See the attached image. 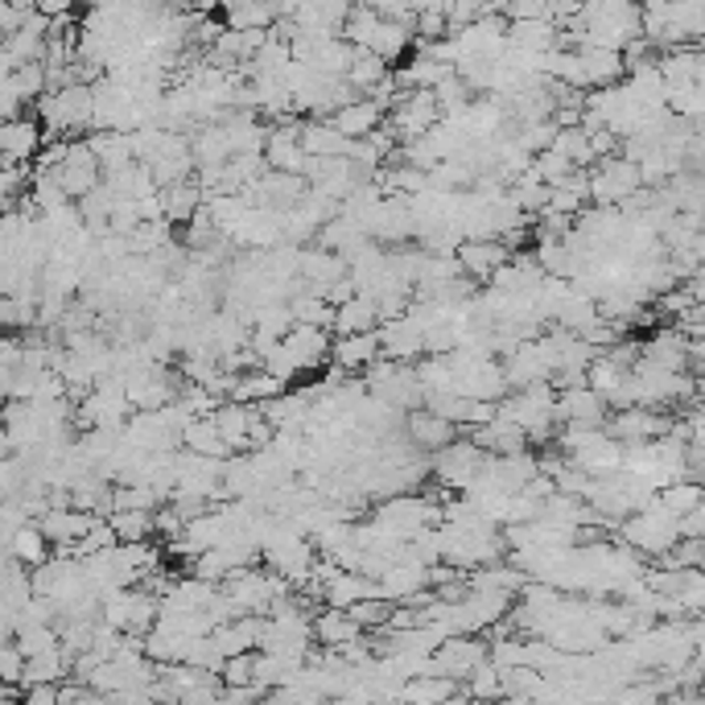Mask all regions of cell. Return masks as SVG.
I'll use <instances>...</instances> for the list:
<instances>
[{
    "instance_id": "8992f818",
    "label": "cell",
    "mask_w": 705,
    "mask_h": 705,
    "mask_svg": "<svg viewBox=\"0 0 705 705\" xmlns=\"http://www.w3.org/2000/svg\"><path fill=\"white\" fill-rule=\"evenodd\" d=\"M607 417H611V400L595 384L557 388V421L562 425H607Z\"/></svg>"
},
{
    "instance_id": "2e32d148",
    "label": "cell",
    "mask_w": 705,
    "mask_h": 705,
    "mask_svg": "<svg viewBox=\"0 0 705 705\" xmlns=\"http://www.w3.org/2000/svg\"><path fill=\"white\" fill-rule=\"evenodd\" d=\"M0 92H13L17 99L30 108V104H38V99L50 92V66L38 58V63H21V66H13V71H4Z\"/></svg>"
},
{
    "instance_id": "ffe728a7",
    "label": "cell",
    "mask_w": 705,
    "mask_h": 705,
    "mask_svg": "<svg viewBox=\"0 0 705 705\" xmlns=\"http://www.w3.org/2000/svg\"><path fill=\"white\" fill-rule=\"evenodd\" d=\"M400 697H408V702H450V697H467V693H462V681H458V676L421 673V676H408Z\"/></svg>"
},
{
    "instance_id": "5bb4252c",
    "label": "cell",
    "mask_w": 705,
    "mask_h": 705,
    "mask_svg": "<svg viewBox=\"0 0 705 705\" xmlns=\"http://www.w3.org/2000/svg\"><path fill=\"white\" fill-rule=\"evenodd\" d=\"M330 120L343 128L351 141H360V137H372V132H376V128L388 120V108H384V104H376L372 95H360L355 104L339 108L334 116H330Z\"/></svg>"
},
{
    "instance_id": "d4e9b609",
    "label": "cell",
    "mask_w": 705,
    "mask_h": 705,
    "mask_svg": "<svg viewBox=\"0 0 705 705\" xmlns=\"http://www.w3.org/2000/svg\"><path fill=\"white\" fill-rule=\"evenodd\" d=\"M413 42H417V30H413V25H405V21H384L376 33V42H372V50L392 66V63H400V58H408Z\"/></svg>"
},
{
    "instance_id": "7402d4cb",
    "label": "cell",
    "mask_w": 705,
    "mask_h": 705,
    "mask_svg": "<svg viewBox=\"0 0 705 705\" xmlns=\"http://www.w3.org/2000/svg\"><path fill=\"white\" fill-rule=\"evenodd\" d=\"M285 388H289V384H285L281 376H273L268 367H252V372H239L232 400H244V405H265V400H273V396H281Z\"/></svg>"
},
{
    "instance_id": "7c38bea8",
    "label": "cell",
    "mask_w": 705,
    "mask_h": 705,
    "mask_svg": "<svg viewBox=\"0 0 705 705\" xmlns=\"http://www.w3.org/2000/svg\"><path fill=\"white\" fill-rule=\"evenodd\" d=\"M360 635H367V631H363V623L346 607H322V611L313 615V640L322 643V648L339 652V648L355 643Z\"/></svg>"
},
{
    "instance_id": "484cf974",
    "label": "cell",
    "mask_w": 705,
    "mask_h": 705,
    "mask_svg": "<svg viewBox=\"0 0 705 705\" xmlns=\"http://www.w3.org/2000/svg\"><path fill=\"white\" fill-rule=\"evenodd\" d=\"M38 301L42 298H30V293H4V301H0V322L9 330H17V334H25V330H33L42 322Z\"/></svg>"
},
{
    "instance_id": "ba28073f",
    "label": "cell",
    "mask_w": 705,
    "mask_h": 705,
    "mask_svg": "<svg viewBox=\"0 0 705 705\" xmlns=\"http://www.w3.org/2000/svg\"><path fill=\"white\" fill-rule=\"evenodd\" d=\"M50 128L42 116H17V120H4L0 125V153L4 161H38L42 145H46Z\"/></svg>"
},
{
    "instance_id": "ac0fdd59",
    "label": "cell",
    "mask_w": 705,
    "mask_h": 705,
    "mask_svg": "<svg viewBox=\"0 0 705 705\" xmlns=\"http://www.w3.org/2000/svg\"><path fill=\"white\" fill-rule=\"evenodd\" d=\"M363 330H380V301L372 293H355L334 313V334H363Z\"/></svg>"
},
{
    "instance_id": "3957f363",
    "label": "cell",
    "mask_w": 705,
    "mask_h": 705,
    "mask_svg": "<svg viewBox=\"0 0 705 705\" xmlns=\"http://www.w3.org/2000/svg\"><path fill=\"white\" fill-rule=\"evenodd\" d=\"M483 462H487V450L483 446H474V441H450L446 450L429 458V470H434V479L446 487H455L458 495H467V487L483 474Z\"/></svg>"
},
{
    "instance_id": "1f68e13d",
    "label": "cell",
    "mask_w": 705,
    "mask_h": 705,
    "mask_svg": "<svg viewBox=\"0 0 705 705\" xmlns=\"http://www.w3.org/2000/svg\"><path fill=\"white\" fill-rule=\"evenodd\" d=\"M417 38H421V42L450 38V13H446V4H425V9H417Z\"/></svg>"
},
{
    "instance_id": "4316f807",
    "label": "cell",
    "mask_w": 705,
    "mask_h": 705,
    "mask_svg": "<svg viewBox=\"0 0 705 705\" xmlns=\"http://www.w3.org/2000/svg\"><path fill=\"white\" fill-rule=\"evenodd\" d=\"M111 524H116L120 541H153L157 508H120V512H111Z\"/></svg>"
},
{
    "instance_id": "e575fe53",
    "label": "cell",
    "mask_w": 705,
    "mask_h": 705,
    "mask_svg": "<svg viewBox=\"0 0 705 705\" xmlns=\"http://www.w3.org/2000/svg\"><path fill=\"white\" fill-rule=\"evenodd\" d=\"M38 9L46 17H66V13H75V0H38Z\"/></svg>"
},
{
    "instance_id": "44dd1931",
    "label": "cell",
    "mask_w": 705,
    "mask_h": 705,
    "mask_svg": "<svg viewBox=\"0 0 705 705\" xmlns=\"http://www.w3.org/2000/svg\"><path fill=\"white\" fill-rule=\"evenodd\" d=\"M9 553H13L17 562H25L30 569H38L42 562L54 557V545H50V536L42 533V524L30 520V524H21L13 536H9Z\"/></svg>"
},
{
    "instance_id": "4fadbf2b",
    "label": "cell",
    "mask_w": 705,
    "mask_h": 705,
    "mask_svg": "<svg viewBox=\"0 0 705 705\" xmlns=\"http://www.w3.org/2000/svg\"><path fill=\"white\" fill-rule=\"evenodd\" d=\"M508 42L516 50H533V54H548L562 50V25L553 17H528V21H508Z\"/></svg>"
},
{
    "instance_id": "83f0119b",
    "label": "cell",
    "mask_w": 705,
    "mask_h": 705,
    "mask_svg": "<svg viewBox=\"0 0 705 705\" xmlns=\"http://www.w3.org/2000/svg\"><path fill=\"white\" fill-rule=\"evenodd\" d=\"M462 693H467V697H479V702H495V697H503V669L495 660H483V664L462 681Z\"/></svg>"
},
{
    "instance_id": "f546056e",
    "label": "cell",
    "mask_w": 705,
    "mask_h": 705,
    "mask_svg": "<svg viewBox=\"0 0 705 705\" xmlns=\"http://www.w3.org/2000/svg\"><path fill=\"white\" fill-rule=\"evenodd\" d=\"M446 13H450V33H462L467 25L495 13V0H446Z\"/></svg>"
},
{
    "instance_id": "9a60e30c",
    "label": "cell",
    "mask_w": 705,
    "mask_h": 705,
    "mask_svg": "<svg viewBox=\"0 0 705 705\" xmlns=\"http://www.w3.org/2000/svg\"><path fill=\"white\" fill-rule=\"evenodd\" d=\"M301 145L310 157H339L351 149V137L330 116H310V120H301Z\"/></svg>"
},
{
    "instance_id": "d6a6232c",
    "label": "cell",
    "mask_w": 705,
    "mask_h": 705,
    "mask_svg": "<svg viewBox=\"0 0 705 705\" xmlns=\"http://www.w3.org/2000/svg\"><path fill=\"white\" fill-rule=\"evenodd\" d=\"M141 223H145V215H141V203H137V199H116V206H111V232L132 235Z\"/></svg>"
},
{
    "instance_id": "4dcf8cb0",
    "label": "cell",
    "mask_w": 705,
    "mask_h": 705,
    "mask_svg": "<svg viewBox=\"0 0 705 705\" xmlns=\"http://www.w3.org/2000/svg\"><path fill=\"white\" fill-rule=\"evenodd\" d=\"M533 165H536V173L545 178L548 186H562L569 173L581 170V165H574V161H569V157L562 153V149H541V153L533 157Z\"/></svg>"
},
{
    "instance_id": "603a6c76",
    "label": "cell",
    "mask_w": 705,
    "mask_h": 705,
    "mask_svg": "<svg viewBox=\"0 0 705 705\" xmlns=\"http://www.w3.org/2000/svg\"><path fill=\"white\" fill-rule=\"evenodd\" d=\"M656 503H660V508H669L676 520L690 516L693 508H702V503H705V483H702V479H693V474H685V479H673L669 487H660V491H656Z\"/></svg>"
},
{
    "instance_id": "e0dca14e",
    "label": "cell",
    "mask_w": 705,
    "mask_h": 705,
    "mask_svg": "<svg viewBox=\"0 0 705 705\" xmlns=\"http://www.w3.org/2000/svg\"><path fill=\"white\" fill-rule=\"evenodd\" d=\"M203 182L199 178H186V182H170L161 186V203H165V220L170 223H190L203 206Z\"/></svg>"
},
{
    "instance_id": "836d02e7",
    "label": "cell",
    "mask_w": 705,
    "mask_h": 705,
    "mask_svg": "<svg viewBox=\"0 0 705 705\" xmlns=\"http://www.w3.org/2000/svg\"><path fill=\"white\" fill-rule=\"evenodd\" d=\"M681 536H697V541L705 536V503L693 508L690 516H681Z\"/></svg>"
},
{
    "instance_id": "30bf717a",
    "label": "cell",
    "mask_w": 705,
    "mask_h": 705,
    "mask_svg": "<svg viewBox=\"0 0 705 705\" xmlns=\"http://www.w3.org/2000/svg\"><path fill=\"white\" fill-rule=\"evenodd\" d=\"M503 260H512V248L503 244L500 235H483V239H462L458 244V265L467 273L470 281H491V273L503 265Z\"/></svg>"
},
{
    "instance_id": "277c9868",
    "label": "cell",
    "mask_w": 705,
    "mask_h": 705,
    "mask_svg": "<svg viewBox=\"0 0 705 705\" xmlns=\"http://www.w3.org/2000/svg\"><path fill=\"white\" fill-rule=\"evenodd\" d=\"M483 660H491V640L474 635V631H455V635H446V640L438 643V652H434V673L467 681Z\"/></svg>"
},
{
    "instance_id": "5b68a950",
    "label": "cell",
    "mask_w": 705,
    "mask_h": 705,
    "mask_svg": "<svg viewBox=\"0 0 705 705\" xmlns=\"http://www.w3.org/2000/svg\"><path fill=\"white\" fill-rule=\"evenodd\" d=\"M607 429H611V438L619 441H656L664 438V434H673V413H669V408H652V405L611 408Z\"/></svg>"
},
{
    "instance_id": "8fae6325",
    "label": "cell",
    "mask_w": 705,
    "mask_h": 705,
    "mask_svg": "<svg viewBox=\"0 0 705 705\" xmlns=\"http://www.w3.org/2000/svg\"><path fill=\"white\" fill-rule=\"evenodd\" d=\"M380 355H384V339H380V330H363V334H334V346H330V360L343 363L346 372H367Z\"/></svg>"
},
{
    "instance_id": "cb8c5ba5",
    "label": "cell",
    "mask_w": 705,
    "mask_h": 705,
    "mask_svg": "<svg viewBox=\"0 0 705 705\" xmlns=\"http://www.w3.org/2000/svg\"><path fill=\"white\" fill-rule=\"evenodd\" d=\"M380 25H384V17L376 13V4H372V0H355V4H351V13H346V21H343V30H339V33H343L346 42H355V46L372 50Z\"/></svg>"
},
{
    "instance_id": "7a4b0ae2",
    "label": "cell",
    "mask_w": 705,
    "mask_h": 705,
    "mask_svg": "<svg viewBox=\"0 0 705 705\" xmlns=\"http://www.w3.org/2000/svg\"><path fill=\"white\" fill-rule=\"evenodd\" d=\"M615 541H623V545L640 548L643 557H656L660 562V557L681 541V520H676L669 508H660L656 495H652L648 508L631 512V516L619 524V536H615Z\"/></svg>"
},
{
    "instance_id": "6da1fadb",
    "label": "cell",
    "mask_w": 705,
    "mask_h": 705,
    "mask_svg": "<svg viewBox=\"0 0 705 705\" xmlns=\"http://www.w3.org/2000/svg\"><path fill=\"white\" fill-rule=\"evenodd\" d=\"M38 116L54 137H78L95 128V83H71L63 92H46L38 99Z\"/></svg>"
},
{
    "instance_id": "52a82bcc",
    "label": "cell",
    "mask_w": 705,
    "mask_h": 705,
    "mask_svg": "<svg viewBox=\"0 0 705 705\" xmlns=\"http://www.w3.org/2000/svg\"><path fill=\"white\" fill-rule=\"evenodd\" d=\"M458 429L462 425L450 421V417H441V413H434V408H408L405 413V438L421 450V455H438V450H446L450 441H458Z\"/></svg>"
},
{
    "instance_id": "d6986e66",
    "label": "cell",
    "mask_w": 705,
    "mask_h": 705,
    "mask_svg": "<svg viewBox=\"0 0 705 705\" xmlns=\"http://www.w3.org/2000/svg\"><path fill=\"white\" fill-rule=\"evenodd\" d=\"M182 446L194 450V455H206V458H232V441L220 434V425L215 417H194V421L182 429Z\"/></svg>"
},
{
    "instance_id": "9c48e42d",
    "label": "cell",
    "mask_w": 705,
    "mask_h": 705,
    "mask_svg": "<svg viewBox=\"0 0 705 705\" xmlns=\"http://www.w3.org/2000/svg\"><path fill=\"white\" fill-rule=\"evenodd\" d=\"M95 520H99L95 512H83L75 503H50L46 512L38 516V524H42V533L50 536L54 548H71L75 541H83V536L92 533Z\"/></svg>"
},
{
    "instance_id": "f1b7e54d",
    "label": "cell",
    "mask_w": 705,
    "mask_h": 705,
    "mask_svg": "<svg viewBox=\"0 0 705 705\" xmlns=\"http://www.w3.org/2000/svg\"><path fill=\"white\" fill-rule=\"evenodd\" d=\"M346 78H351V83H355V87H360V92L367 95V92H372V87L380 83V78H388V63L380 58L376 50H363V46H360V54H355V63H351Z\"/></svg>"
}]
</instances>
